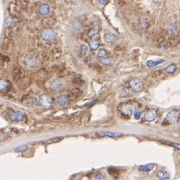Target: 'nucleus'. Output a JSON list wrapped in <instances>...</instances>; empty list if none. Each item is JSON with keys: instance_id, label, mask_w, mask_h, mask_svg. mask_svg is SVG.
I'll return each mask as SVG.
<instances>
[{"instance_id": "nucleus-1", "label": "nucleus", "mask_w": 180, "mask_h": 180, "mask_svg": "<svg viewBox=\"0 0 180 180\" xmlns=\"http://www.w3.org/2000/svg\"><path fill=\"white\" fill-rule=\"evenodd\" d=\"M129 86H130L131 89L134 91V92H140V91L143 89L142 81H141L139 78H136V77L130 79V81H129Z\"/></svg>"}, {"instance_id": "nucleus-2", "label": "nucleus", "mask_w": 180, "mask_h": 180, "mask_svg": "<svg viewBox=\"0 0 180 180\" xmlns=\"http://www.w3.org/2000/svg\"><path fill=\"white\" fill-rule=\"evenodd\" d=\"M41 38L45 42H50L55 38V32L50 28H45L41 31Z\"/></svg>"}, {"instance_id": "nucleus-3", "label": "nucleus", "mask_w": 180, "mask_h": 180, "mask_svg": "<svg viewBox=\"0 0 180 180\" xmlns=\"http://www.w3.org/2000/svg\"><path fill=\"white\" fill-rule=\"evenodd\" d=\"M179 120V112L176 110H172L167 114L166 118H165L164 124L168 123V124H174L177 123V121Z\"/></svg>"}, {"instance_id": "nucleus-4", "label": "nucleus", "mask_w": 180, "mask_h": 180, "mask_svg": "<svg viewBox=\"0 0 180 180\" xmlns=\"http://www.w3.org/2000/svg\"><path fill=\"white\" fill-rule=\"evenodd\" d=\"M65 85V80L62 78H56V79L52 80L49 84V88L52 91H57L60 90L63 86Z\"/></svg>"}, {"instance_id": "nucleus-5", "label": "nucleus", "mask_w": 180, "mask_h": 180, "mask_svg": "<svg viewBox=\"0 0 180 180\" xmlns=\"http://www.w3.org/2000/svg\"><path fill=\"white\" fill-rule=\"evenodd\" d=\"M39 103L40 105H41L43 108H50V107L52 106V103H53V100H52V98L49 96V95H46V94H43L40 96L39 98Z\"/></svg>"}, {"instance_id": "nucleus-6", "label": "nucleus", "mask_w": 180, "mask_h": 180, "mask_svg": "<svg viewBox=\"0 0 180 180\" xmlns=\"http://www.w3.org/2000/svg\"><path fill=\"white\" fill-rule=\"evenodd\" d=\"M9 118L10 120L14 121V122H19V121H22L24 118H25V115L23 113L19 112V111H10L9 114Z\"/></svg>"}, {"instance_id": "nucleus-7", "label": "nucleus", "mask_w": 180, "mask_h": 180, "mask_svg": "<svg viewBox=\"0 0 180 180\" xmlns=\"http://www.w3.org/2000/svg\"><path fill=\"white\" fill-rule=\"evenodd\" d=\"M37 11H38V13H39L41 16H46V15H48V14L50 13V11H51V7H50L49 4L42 3V4H40V5L38 6Z\"/></svg>"}, {"instance_id": "nucleus-8", "label": "nucleus", "mask_w": 180, "mask_h": 180, "mask_svg": "<svg viewBox=\"0 0 180 180\" xmlns=\"http://www.w3.org/2000/svg\"><path fill=\"white\" fill-rule=\"evenodd\" d=\"M117 39H118V37H117V36L115 35L114 33H112V32H109V31L105 32L104 36H103V40H104V42H105V43H107V44L113 43V42H115Z\"/></svg>"}, {"instance_id": "nucleus-9", "label": "nucleus", "mask_w": 180, "mask_h": 180, "mask_svg": "<svg viewBox=\"0 0 180 180\" xmlns=\"http://www.w3.org/2000/svg\"><path fill=\"white\" fill-rule=\"evenodd\" d=\"M134 105H131V104H126L124 105V106L120 107V111L123 113L124 115H126V116H131V115L134 113Z\"/></svg>"}, {"instance_id": "nucleus-10", "label": "nucleus", "mask_w": 180, "mask_h": 180, "mask_svg": "<svg viewBox=\"0 0 180 180\" xmlns=\"http://www.w3.org/2000/svg\"><path fill=\"white\" fill-rule=\"evenodd\" d=\"M144 118H145V120L148 121V122H152V121H154L155 119L157 118L156 110H155V109H149V110L145 113Z\"/></svg>"}, {"instance_id": "nucleus-11", "label": "nucleus", "mask_w": 180, "mask_h": 180, "mask_svg": "<svg viewBox=\"0 0 180 180\" xmlns=\"http://www.w3.org/2000/svg\"><path fill=\"white\" fill-rule=\"evenodd\" d=\"M22 64L25 66L26 68H33L36 65V60L34 58L25 57L22 59Z\"/></svg>"}, {"instance_id": "nucleus-12", "label": "nucleus", "mask_w": 180, "mask_h": 180, "mask_svg": "<svg viewBox=\"0 0 180 180\" xmlns=\"http://www.w3.org/2000/svg\"><path fill=\"white\" fill-rule=\"evenodd\" d=\"M57 103L60 106H67L68 103H69V98H68V95L62 94L59 95L57 98Z\"/></svg>"}, {"instance_id": "nucleus-13", "label": "nucleus", "mask_w": 180, "mask_h": 180, "mask_svg": "<svg viewBox=\"0 0 180 180\" xmlns=\"http://www.w3.org/2000/svg\"><path fill=\"white\" fill-rule=\"evenodd\" d=\"M98 136H104V137H118L120 136L121 134H119V133H115V132H110V131H102V132H99Z\"/></svg>"}, {"instance_id": "nucleus-14", "label": "nucleus", "mask_w": 180, "mask_h": 180, "mask_svg": "<svg viewBox=\"0 0 180 180\" xmlns=\"http://www.w3.org/2000/svg\"><path fill=\"white\" fill-rule=\"evenodd\" d=\"M154 167H155L154 164H145V165H142V166H139L138 170L141 171V172H149V171L153 170Z\"/></svg>"}, {"instance_id": "nucleus-15", "label": "nucleus", "mask_w": 180, "mask_h": 180, "mask_svg": "<svg viewBox=\"0 0 180 180\" xmlns=\"http://www.w3.org/2000/svg\"><path fill=\"white\" fill-rule=\"evenodd\" d=\"M10 88V83L9 81H7V80H4L2 79L1 82H0V90H1V92L5 93L6 91Z\"/></svg>"}, {"instance_id": "nucleus-16", "label": "nucleus", "mask_w": 180, "mask_h": 180, "mask_svg": "<svg viewBox=\"0 0 180 180\" xmlns=\"http://www.w3.org/2000/svg\"><path fill=\"white\" fill-rule=\"evenodd\" d=\"M156 176L157 178L161 179V180H164V179H168L169 177V173L166 172V171H163V170H159L158 172L156 173Z\"/></svg>"}, {"instance_id": "nucleus-17", "label": "nucleus", "mask_w": 180, "mask_h": 180, "mask_svg": "<svg viewBox=\"0 0 180 180\" xmlns=\"http://www.w3.org/2000/svg\"><path fill=\"white\" fill-rule=\"evenodd\" d=\"M15 23H16V19L14 17H12V16H9V17L5 20V25L6 27L8 28L13 27V26L15 25Z\"/></svg>"}, {"instance_id": "nucleus-18", "label": "nucleus", "mask_w": 180, "mask_h": 180, "mask_svg": "<svg viewBox=\"0 0 180 180\" xmlns=\"http://www.w3.org/2000/svg\"><path fill=\"white\" fill-rule=\"evenodd\" d=\"M178 26L176 25V24H172V25H170L169 26V28H168V32H169V34H170L171 36H174V35H176L177 33H178Z\"/></svg>"}, {"instance_id": "nucleus-19", "label": "nucleus", "mask_w": 180, "mask_h": 180, "mask_svg": "<svg viewBox=\"0 0 180 180\" xmlns=\"http://www.w3.org/2000/svg\"><path fill=\"white\" fill-rule=\"evenodd\" d=\"M164 61H165L164 59H160V60H158V61H152V60H149V61L146 62V65L148 66V67H154V66L163 63Z\"/></svg>"}, {"instance_id": "nucleus-20", "label": "nucleus", "mask_w": 180, "mask_h": 180, "mask_svg": "<svg viewBox=\"0 0 180 180\" xmlns=\"http://www.w3.org/2000/svg\"><path fill=\"white\" fill-rule=\"evenodd\" d=\"M99 33V27H94L88 32V37L89 38H94L95 36H97V34Z\"/></svg>"}, {"instance_id": "nucleus-21", "label": "nucleus", "mask_w": 180, "mask_h": 180, "mask_svg": "<svg viewBox=\"0 0 180 180\" xmlns=\"http://www.w3.org/2000/svg\"><path fill=\"white\" fill-rule=\"evenodd\" d=\"M99 45H100V42H99L98 40H93V41H91L89 43V47L91 50H97Z\"/></svg>"}, {"instance_id": "nucleus-22", "label": "nucleus", "mask_w": 180, "mask_h": 180, "mask_svg": "<svg viewBox=\"0 0 180 180\" xmlns=\"http://www.w3.org/2000/svg\"><path fill=\"white\" fill-rule=\"evenodd\" d=\"M148 26H149V23L147 19H141L140 21H139V27H140V29H146Z\"/></svg>"}, {"instance_id": "nucleus-23", "label": "nucleus", "mask_w": 180, "mask_h": 180, "mask_svg": "<svg viewBox=\"0 0 180 180\" xmlns=\"http://www.w3.org/2000/svg\"><path fill=\"white\" fill-rule=\"evenodd\" d=\"M175 70H176V65L175 64H169L165 68V72H167V73H173V72H175Z\"/></svg>"}, {"instance_id": "nucleus-24", "label": "nucleus", "mask_w": 180, "mask_h": 180, "mask_svg": "<svg viewBox=\"0 0 180 180\" xmlns=\"http://www.w3.org/2000/svg\"><path fill=\"white\" fill-rule=\"evenodd\" d=\"M107 56H108V52L105 49H100L97 52V57L99 58H104V57H107Z\"/></svg>"}, {"instance_id": "nucleus-25", "label": "nucleus", "mask_w": 180, "mask_h": 180, "mask_svg": "<svg viewBox=\"0 0 180 180\" xmlns=\"http://www.w3.org/2000/svg\"><path fill=\"white\" fill-rule=\"evenodd\" d=\"M101 63L104 64V65H111L113 63V59L108 57H104V58H101Z\"/></svg>"}, {"instance_id": "nucleus-26", "label": "nucleus", "mask_w": 180, "mask_h": 180, "mask_svg": "<svg viewBox=\"0 0 180 180\" xmlns=\"http://www.w3.org/2000/svg\"><path fill=\"white\" fill-rule=\"evenodd\" d=\"M21 75H22V70L20 69L19 67H16L15 69H14V78L17 80V79H19V77Z\"/></svg>"}, {"instance_id": "nucleus-27", "label": "nucleus", "mask_w": 180, "mask_h": 180, "mask_svg": "<svg viewBox=\"0 0 180 180\" xmlns=\"http://www.w3.org/2000/svg\"><path fill=\"white\" fill-rule=\"evenodd\" d=\"M88 52V47L86 45H81V47H80V54H81V56H85L86 54H87Z\"/></svg>"}, {"instance_id": "nucleus-28", "label": "nucleus", "mask_w": 180, "mask_h": 180, "mask_svg": "<svg viewBox=\"0 0 180 180\" xmlns=\"http://www.w3.org/2000/svg\"><path fill=\"white\" fill-rule=\"evenodd\" d=\"M129 95V91L127 89H122L121 92L119 93V96L120 97H125V96H128Z\"/></svg>"}, {"instance_id": "nucleus-29", "label": "nucleus", "mask_w": 180, "mask_h": 180, "mask_svg": "<svg viewBox=\"0 0 180 180\" xmlns=\"http://www.w3.org/2000/svg\"><path fill=\"white\" fill-rule=\"evenodd\" d=\"M27 149V146L26 145H21V146H18L17 148L15 149L16 152H21V151H25Z\"/></svg>"}, {"instance_id": "nucleus-30", "label": "nucleus", "mask_w": 180, "mask_h": 180, "mask_svg": "<svg viewBox=\"0 0 180 180\" xmlns=\"http://www.w3.org/2000/svg\"><path fill=\"white\" fill-rule=\"evenodd\" d=\"M26 103H27V104H30V105H37V104H38L37 101H36V99H35V98L29 99V100H28Z\"/></svg>"}, {"instance_id": "nucleus-31", "label": "nucleus", "mask_w": 180, "mask_h": 180, "mask_svg": "<svg viewBox=\"0 0 180 180\" xmlns=\"http://www.w3.org/2000/svg\"><path fill=\"white\" fill-rule=\"evenodd\" d=\"M134 117H135V119H136V120H139V119H140V117H141V111H137V112H135L134 113Z\"/></svg>"}, {"instance_id": "nucleus-32", "label": "nucleus", "mask_w": 180, "mask_h": 180, "mask_svg": "<svg viewBox=\"0 0 180 180\" xmlns=\"http://www.w3.org/2000/svg\"><path fill=\"white\" fill-rule=\"evenodd\" d=\"M104 178H105V176L102 174H96L94 176V179H104Z\"/></svg>"}, {"instance_id": "nucleus-33", "label": "nucleus", "mask_w": 180, "mask_h": 180, "mask_svg": "<svg viewBox=\"0 0 180 180\" xmlns=\"http://www.w3.org/2000/svg\"><path fill=\"white\" fill-rule=\"evenodd\" d=\"M97 1H98L99 4H101V5H105V4L108 3L109 0H97Z\"/></svg>"}, {"instance_id": "nucleus-34", "label": "nucleus", "mask_w": 180, "mask_h": 180, "mask_svg": "<svg viewBox=\"0 0 180 180\" xmlns=\"http://www.w3.org/2000/svg\"><path fill=\"white\" fill-rule=\"evenodd\" d=\"M170 145H171V146L175 147V148H177V149H179V150H180V144H179V143H170Z\"/></svg>"}, {"instance_id": "nucleus-35", "label": "nucleus", "mask_w": 180, "mask_h": 180, "mask_svg": "<svg viewBox=\"0 0 180 180\" xmlns=\"http://www.w3.org/2000/svg\"><path fill=\"white\" fill-rule=\"evenodd\" d=\"M71 1H72V2H73V3H74V4H77V3H78V2H79V1H80V0H71Z\"/></svg>"}, {"instance_id": "nucleus-36", "label": "nucleus", "mask_w": 180, "mask_h": 180, "mask_svg": "<svg viewBox=\"0 0 180 180\" xmlns=\"http://www.w3.org/2000/svg\"><path fill=\"white\" fill-rule=\"evenodd\" d=\"M179 130H180V127H179Z\"/></svg>"}]
</instances>
